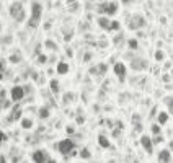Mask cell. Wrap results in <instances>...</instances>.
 Returning a JSON list of instances; mask_svg holds the SVG:
<instances>
[{"mask_svg":"<svg viewBox=\"0 0 173 163\" xmlns=\"http://www.w3.org/2000/svg\"><path fill=\"white\" fill-rule=\"evenodd\" d=\"M8 13H10V16L13 18L17 23H23L25 18H26L25 8H23V4H21V2H13V4L10 5V8H8Z\"/></svg>","mask_w":173,"mask_h":163,"instance_id":"1","label":"cell"},{"mask_svg":"<svg viewBox=\"0 0 173 163\" xmlns=\"http://www.w3.org/2000/svg\"><path fill=\"white\" fill-rule=\"evenodd\" d=\"M41 16H42V5L39 2H33L31 4V18L28 20V26L38 28L39 21H41Z\"/></svg>","mask_w":173,"mask_h":163,"instance_id":"2","label":"cell"},{"mask_svg":"<svg viewBox=\"0 0 173 163\" xmlns=\"http://www.w3.org/2000/svg\"><path fill=\"white\" fill-rule=\"evenodd\" d=\"M144 25H145V20L142 15H132V16H129V21H127V28L129 29L136 31V29H141Z\"/></svg>","mask_w":173,"mask_h":163,"instance_id":"3","label":"cell"},{"mask_svg":"<svg viewBox=\"0 0 173 163\" xmlns=\"http://www.w3.org/2000/svg\"><path fill=\"white\" fill-rule=\"evenodd\" d=\"M57 149H59L60 153L64 155H69V153H74V149H75V142H72L70 139H65V140H60L57 144Z\"/></svg>","mask_w":173,"mask_h":163,"instance_id":"4","label":"cell"},{"mask_svg":"<svg viewBox=\"0 0 173 163\" xmlns=\"http://www.w3.org/2000/svg\"><path fill=\"white\" fill-rule=\"evenodd\" d=\"M25 88L23 87H20V85H15L13 88L10 90V96H11V99L13 101H20V99H23V96H25Z\"/></svg>","mask_w":173,"mask_h":163,"instance_id":"5","label":"cell"},{"mask_svg":"<svg viewBox=\"0 0 173 163\" xmlns=\"http://www.w3.org/2000/svg\"><path fill=\"white\" fill-rule=\"evenodd\" d=\"M33 160H34V162H39V163H42V162H51V157L47 155L46 150H36V152L33 153Z\"/></svg>","mask_w":173,"mask_h":163,"instance_id":"6","label":"cell"},{"mask_svg":"<svg viewBox=\"0 0 173 163\" xmlns=\"http://www.w3.org/2000/svg\"><path fill=\"white\" fill-rule=\"evenodd\" d=\"M147 65L149 64L145 59H132V62H131V69H134V70H145Z\"/></svg>","mask_w":173,"mask_h":163,"instance_id":"7","label":"cell"},{"mask_svg":"<svg viewBox=\"0 0 173 163\" xmlns=\"http://www.w3.org/2000/svg\"><path fill=\"white\" fill-rule=\"evenodd\" d=\"M114 74L118 75V77H119V80L123 82L124 80V77H126V65L123 64V62H116V64H114Z\"/></svg>","mask_w":173,"mask_h":163,"instance_id":"8","label":"cell"},{"mask_svg":"<svg viewBox=\"0 0 173 163\" xmlns=\"http://www.w3.org/2000/svg\"><path fill=\"white\" fill-rule=\"evenodd\" d=\"M141 144H142V147L147 150V153H152V139L149 137V135H142Z\"/></svg>","mask_w":173,"mask_h":163,"instance_id":"9","label":"cell"},{"mask_svg":"<svg viewBox=\"0 0 173 163\" xmlns=\"http://www.w3.org/2000/svg\"><path fill=\"white\" fill-rule=\"evenodd\" d=\"M106 70H108V65H106V64H100L98 67H93V69H90V74L103 75V74H106Z\"/></svg>","mask_w":173,"mask_h":163,"instance_id":"10","label":"cell"},{"mask_svg":"<svg viewBox=\"0 0 173 163\" xmlns=\"http://www.w3.org/2000/svg\"><path fill=\"white\" fill-rule=\"evenodd\" d=\"M157 158H159V162H170V158H172V150H162Z\"/></svg>","mask_w":173,"mask_h":163,"instance_id":"11","label":"cell"},{"mask_svg":"<svg viewBox=\"0 0 173 163\" xmlns=\"http://www.w3.org/2000/svg\"><path fill=\"white\" fill-rule=\"evenodd\" d=\"M118 13V2H110L106 7V15H116Z\"/></svg>","mask_w":173,"mask_h":163,"instance_id":"12","label":"cell"},{"mask_svg":"<svg viewBox=\"0 0 173 163\" xmlns=\"http://www.w3.org/2000/svg\"><path fill=\"white\" fill-rule=\"evenodd\" d=\"M98 26L103 28V29H108L110 28V20H108L106 16H100L98 18Z\"/></svg>","mask_w":173,"mask_h":163,"instance_id":"13","label":"cell"},{"mask_svg":"<svg viewBox=\"0 0 173 163\" xmlns=\"http://www.w3.org/2000/svg\"><path fill=\"white\" fill-rule=\"evenodd\" d=\"M21 117V109H20V106H15V109H11V116L8 117L10 121H17V119H20Z\"/></svg>","mask_w":173,"mask_h":163,"instance_id":"14","label":"cell"},{"mask_svg":"<svg viewBox=\"0 0 173 163\" xmlns=\"http://www.w3.org/2000/svg\"><path fill=\"white\" fill-rule=\"evenodd\" d=\"M57 72H59L60 75H65L69 72V64L67 62H59V65H57Z\"/></svg>","mask_w":173,"mask_h":163,"instance_id":"15","label":"cell"},{"mask_svg":"<svg viewBox=\"0 0 173 163\" xmlns=\"http://www.w3.org/2000/svg\"><path fill=\"white\" fill-rule=\"evenodd\" d=\"M98 144L103 147V149H108V147L111 145L110 140H108V137H105V135H100V137H98Z\"/></svg>","mask_w":173,"mask_h":163,"instance_id":"16","label":"cell"},{"mask_svg":"<svg viewBox=\"0 0 173 163\" xmlns=\"http://www.w3.org/2000/svg\"><path fill=\"white\" fill-rule=\"evenodd\" d=\"M10 62H11V64H18V62H21V56L18 52L11 54V56H10Z\"/></svg>","mask_w":173,"mask_h":163,"instance_id":"17","label":"cell"},{"mask_svg":"<svg viewBox=\"0 0 173 163\" xmlns=\"http://www.w3.org/2000/svg\"><path fill=\"white\" fill-rule=\"evenodd\" d=\"M168 113H160L159 114V124H165L167 121H168Z\"/></svg>","mask_w":173,"mask_h":163,"instance_id":"18","label":"cell"},{"mask_svg":"<svg viewBox=\"0 0 173 163\" xmlns=\"http://www.w3.org/2000/svg\"><path fill=\"white\" fill-rule=\"evenodd\" d=\"M39 117H41V119H47V117H49V109H47V108H41V109H39Z\"/></svg>","mask_w":173,"mask_h":163,"instance_id":"19","label":"cell"},{"mask_svg":"<svg viewBox=\"0 0 173 163\" xmlns=\"http://www.w3.org/2000/svg\"><path fill=\"white\" fill-rule=\"evenodd\" d=\"M31 126H33V121L31 119H23V121H21V127H23V129H31Z\"/></svg>","mask_w":173,"mask_h":163,"instance_id":"20","label":"cell"},{"mask_svg":"<svg viewBox=\"0 0 173 163\" xmlns=\"http://www.w3.org/2000/svg\"><path fill=\"white\" fill-rule=\"evenodd\" d=\"M110 31H116V29H119V21H116V20H113V21H110Z\"/></svg>","mask_w":173,"mask_h":163,"instance_id":"21","label":"cell"},{"mask_svg":"<svg viewBox=\"0 0 173 163\" xmlns=\"http://www.w3.org/2000/svg\"><path fill=\"white\" fill-rule=\"evenodd\" d=\"M106 7H108V4H100L98 7H96V11H98V13H106Z\"/></svg>","mask_w":173,"mask_h":163,"instance_id":"22","label":"cell"},{"mask_svg":"<svg viewBox=\"0 0 173 163\" xmlns=\"http://www.w3.org/2000/svg\"><path fill=\"white\" fill-rule=\"evenodd\" d=\"M51 90H52L54 93L59 92V82H57V80H52V82H51Z\"/></svg>","mask_w":173,"mask_h":163,"instance_id":"23","label":"cell"},{"mask_svg":"<svg viewBox=\"0 0 173 163\" xmlns=\"http://www.w3.org/2000/svg\"><path fill=\"white\" fill-rule=\"evenodd\" d=\"M80 157H82V158H85V160H88L90 157H92V153H90L87 149H83V150H82V152H80Z\"/></svg>","mask_w":173,"mask_h":163,"instance_id":"24","label":"cell"},{"mask_svg":"<svg viewBox=\"0 0 173 163\" xmlns=\"http://www.w3.org/2000/svg\"><path fill=\"white\" fill-rule=\"evenodd\" d=\"M167 106H168L170 116H172V113H173V101H172V96H170V98H167Z\"/></svg>","mask_w":173,"mask_h":163,"instance_id":"25","label":"cell"},{"mask_svg":"<svg viewBox=\"0 0 173 163\" xmlns=\"http://www.w3.org/2000/svg\"><path fill=\"white\" fill-rule=\"evenodd\" d=\"M46 46L49 47V49H57V44L54 43V41H51V39H47V41H46Z\"/></svg>","mask_w":173,"mask_h":163,"instance_id":"26","label":"cell"},{"mask_svg":"<svg viewBox=\"0 0 173 163\" xmlns=\"http://www.w3.org/2000/svg\"><path fill=\"white\" fill-rule=\"evenodd\" d=\"M129 47H132V49H137V41H136V39H129Z\"/></svg>","mask_w":173,"mask_h":163,"instance_id":"27","label":"cell"},{"mask_svg":"<svg viewBox=\"0 0 173 163\" xmlns=\"http://www.w3.org/2000/svg\"><path fill=\"white\" fill-rule=\"evenodd\" d=\"M155 59L157 60H162L163 59V52H162V51H157V52H155Z\"/></svg>","mask_w":173,"mask_h":163,"instance_id":"28","label":"cell"},{"mask_svg":"<svg viewBox=\"0 0 173 163\" xmlns=\"http://www.w3.org/2000/svg\"><path fill=\"white\" fill-rule=\"evenodd\" d=\"M152 132H154V134H160V126L154 124V126H152Z\"/></svg>","mask_w":173,"mask_h":163,"instance_id":"29","label":"cell"},{"mask_svg":"<svg viewBox=\"0 0 173 163\" xmlns=\"http://www.w3.org/2000/svg\"><path fill=\"white\" fill-rule=\"evenodd\" d=\"M162 140H163V139L160 137V135H157V134H155V139H154V140H152V144H160V142H162Z\"/></svg>","mask_w":173,"mask_h":163,"instance_id":"30","label":"cell"},{"mask_svg":"<svg viewBox=\"0 0 173 163\" xmlns=\"http://www.w3.org/2000/svg\"><path fill=\"white\" fill-rule=\"evenodd\" d=\"M5 65H7V64H5V60L0 59V72H4V70H5Z\"/></svg>","mask_w":173,"mask_h":163,"instance_id":"31","label":"cell"},{"mask_svg":"<svg viewBox=\"0 0 173 163\" xmlns=\"http://www.w3.org/2000/svg\"><path fill=\"white\" fill-rule=\"evenodd\" d=\"M38 60H39V64H44V62H46V56H42L41 54V56L38 57Z\"/></svg>","mask_w":173,"mask_h":163,"instance_id":"32","label":"cell"},{"mask_svg":"<svg viewBox=\"0 0 173 163\" xmlns=\"http://www.w3.org/2000/svg\"><path fill=\"white\" fill-rule=\"evenodd\" d=\"M7 140V135L4 134V132H0V144H2V142H5Z\"/></svg>","mask_w":173,"mask_h":163,"instance_id":"33","label":"cell"},{"mask_svg":"<svg viewBox=\"0 0 173 163\" xmlns=\"http://www.w3.org/2000/svg\"><path fill=\"white\" fill-rule=\"evenodd\" d=\"M0 80H4V74L2 72H0Z\"/></svg>","mask_w":173,"mask_h":163,"instance_id":"34","label":"cell"},{"mask_svg":"<svg viewBox=\"0 0 173 163\" xmlns=\"http://www.w3.org/2000/svg\"><path fill=\"white\" fill-rule=\"evenodd\" d=\"M65 2H67V4H72V2H75V0H65Z\"/></svg>","mask_w":173,"mask_h":163,"instance_id":"35","label":"cell"},{"mask_svg":"<svg viewBox=\"0 0 173 163\" xmlns=\"http://www.w3.org/2000/svg\"><path fill=\"white\" fill-rule=\"evenodd\" d=\"M123 2H124V4H129V0H123Z\"/></svg>","mask_w":173,"mask_h":163,"instance_id":"36","label":"cell"},{"mask_svg":"<svg viewBox=\"0 0 173 163\" xmlns=\"http://www.w3.org/2000/svg\"><path fill=\"white\" fill-rule=\"evenodd\" d=\"M92 2H95V0H92Z\"/></svg>","mask_w":173,"mask_h":163,"instance_id":"37","label":"cell"}]
</instances>
